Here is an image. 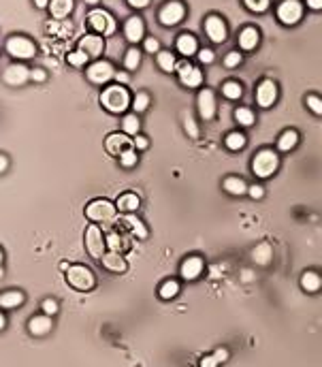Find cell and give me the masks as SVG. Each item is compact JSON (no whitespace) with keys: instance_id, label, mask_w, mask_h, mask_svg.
I'll use <instances>...</instances> for the list:
<instances>
[{"instance_id":"49","label":"cell","mask_w":322,"mask_h":367,"mask_svg":"<svg viewBox=\"0 0 322 367\" xmlns=\"http://www.w3.org/2000/svg\"><path fill=\"white\" fill-rule=\"evenodd\" d=\"M30 79H32V81H37V84H43V81L47 79L45 68H32V70H30Z\"/></svg>"},{"instance_id":"6","label":"cell","mask_w":322,"mask_h":367,"mask_svg":"<svg viewBox=\"0 0 322 367\" xmlns=\"http://www.w3.org/2000/svg\"><path fill=\"white\" fill-rule=\"evenodd\" d=\"M88 23L94 32L101 34V37H111L115 32V19L111 17V13H107L103 9H94L88 15Z\"/></svg>"},{"instance_id":"17","label":"cell","mask_w":322,"mask_h":367,"mask_svg":"<svg viewBox=\"0 0 322 367\" xmlns=\"http://www.w3.org/2000/svg\"><path fill=\"white\" fill-rule=\"evenodd\" d=\"M79 50L83 54H88L90 58H98L105 50V41L101 34H86V37L79 41Z\"/></svg>"},{"instance_id":"61","label":"cell","mask_w":322,"mask_h":367,"mask_svg":"<svg viewBox=\"0 0 322 367\" xmlns=\"http://www.w3.org/2000/svg\"><path fill=\"white\" fill-rule=\"evenodd\" d=\"M83 3H88V5H98L101 0H83Z\"/></svg>"},{"instance_id":"32","label":"cell","mask_w":322,"mask_h":367,"mask_svg":"<svg viewBox=\"0 0 322 367\" xmlns=\"http://www.w3.org/2000/svg\"><path fill=\"white\" fill-rule=\"evenodd\" d=\"M156 62H158L160 70H164V73H173V70H177V60H175V56L171 52L156 54Z\"/></svg>"},{"instance_id":"10","label":"cell","mask_w":322,"mask_h":367,"mask_svg":"<svg viewBox=\"0 0 322 367\" xmlns=\"http://www.w3.org/2000/svg\"><path fill=\"white\" fill-rule=\"evenodd\" d=\"M88 79L92 81V84H96V86H105V84H109V81L115 77V70L109 62H105V60H96L94 64L88 66Z\"/></svg>"},{"instance_id":"21","label":"cell","mask_w":322,"mask_h":367,"mask_svg":"<svg viewBox=\"0 0 322 367\" xmlns=\"http://www.w3.org/2000/svg\"><path fill=\"white\" fill-rule=\"evenodd\" d=\"M175 47H177V52H180L182 56H186V58L199 54V43H196V39L192 37V34H186V32L177 37Z\"/></svg>"},{"instance_id":"62","label":"cell","mask_w":322,"mask_h":367,"mask_svg":"<svg viewBox=\"0 0 322 367\" xmlns=\"http://www.w3.org/2000/svg\"><path fill=\"white\" fill-rule=\"evenodd\" d=\"M3 258H5V254H3V250H0V265H3Z\"/></svg>"},{"instance_id":"29","label":"cell","mask_w":322,"mask_h":367,"mask_svg":"<svg viewBox=\"0 0 322 367\" xmlns=\"http://www.w3.org/2000/svg\"><path fill=\"white\" fill-rule=\"evenodd\" d=\"M222 186H224V190H226V192H229V194H235V197H239V194L247 192V186H245V182L241 180V177H226Z\"/></svg>"},{"instance_id":"34","label":"cell","mask_w":322,"mask_h":367,"mask_svg":"<svg viewBox=\"0 0 322 367\" xmlns=\"http://www.w3.org/2000/svg\"><path fill=\"white\" fill-rule=\"evenodd\" d=\"M139 128H141V122H139V117H137L135 113L124 115V120H122V130H124V135H128V137H137V135H139Z\"/></svg>"},{"instance_id":"1","label":"cell","mask_w":322,"mask_h":367,"mask_svg":"<svg viewBox=\"0 0 322 367\" xmlns=\"http://www.w3.org/2000/svg\"><path fill=\"white\" fill-rule=\"evenodd\" d=\"M101 103H103V107L107 111H111V113H124L130 105H133V101H130V94L124 86H109V88H105L103 94H101Z\"/></svg>"},{"instance_id":"55","label":"cell","mask_w":322,"mask_h":367,"mask_svg":"<svg viewBox=\"0 0 322 367\" xmlns=\"http://www.w3.org/2000/svg\"><path fill=\"white\" fill-rule=\"evenodd\" d=\"M126 3L133 7V9H145L150 5V0H126Z\"/></svg>"},{"instance_id":"48","label":"cell","mask_w":322,"mask_h":367,"mask_svg":"<svg viewBox=\"0 0 322 367\" xmlns=\"http://www.w3.org/2000/svg\"><path fill=\"white\" fill-rule=\"evenodd\" d=\"M43 314H47V316L58 314V303L54 299H45L43 301Z\"/></svg>"},{"instance_id":"27","label":"cell","mask_w":322,"mask_h":367,"mask_svg":"<svg viewBox=\"0 0 322 367\" xmlns=\"http://www.w3.org/2000/svg\"><path fill=\"white\" fill-rule=\"evenodd\" d=\"M271 258H273V248L269 243H258L254 248V252H252V260L256 265H269L271 263Z\"/></svg>"},{"instance_id":"22","label":"cell","mask_w":322,"mask_h":367,"mask_svg":"<svg viewBox=\"0 0 322 367\" xmlns=\"http://www.w3.org/2000/svg\"><path fill=\"white\" fill-rule=\"evenodd\" d=\"M75 9L73 0H52L49 3V13L54 19H66Z\"/></svg>"},{"instance_id":"38","label":"cell","mask_w":322,"mask_h":367,"mask_svg":"<svg viewBox=\"0 0 322 367\" xmlns=\"http://www.w3.org/2000/svg\"><path fill=\"white\" fill-rule=\"evenodd\" d=\"M222 94L229 101H237V99H241V86L237 84V81H226L222 86Z\"/></svg>"},{"instance_id":"28","label":"cell","mask_w":322,"mask_h":367,"mask_svg":"<svg viewBox=\"0 0 322 367\" xmlns=\"http://www.w3.org/2000/svg\"><path fill=\"white\" fill-rule=\"evenodd\" d=\"M296 143H299V133L296 130H284L282 137L278 139V150L280 152H290L296 148Z\"/></svg>"},{"instance_id":"9","label":"cell","mask_w":322,"mask_h":367,"mask_svg":"<svg viewBox=\"0 0 322 367\" xmlns=\"http://www.w3.org/2000/svg\"><path fill=\"white\" fill-rule=\"evenodd\" d=\"M186 15V7L180 3V0H171V3H166L160 13H158V21L162 26H177Z\"/></svg>"},{"instance_id":"53","label":"cell","mask_w":322,"mask_h":367,"mask_svg":"<svg viewBox=\"0 0 322 367\" xmlns=\"http://www.w3.org/2000/svg\"><path fill=\"white\" fill-rule=\"evenodd\" d=\"M147 143H150V141H147L145 137H143V135H137V137H135V141H133L135 150H145V148H147Z\"/></svg>"},{"instance_id":"59","label":"cell","mask_w":322,"mask_h":367,"mask_svg":"<svg viewBox=\"0 0 322 367\" xmlns=\"http://www.w3.org/2000/svg\"><path fill=\"white\" fill-rule=\"evenodd\" d=\"M115 79L120 81V84H126V81H128V75H126V73H115Z\"/></svg>"},{"instance_id":"50","label":"cell","mask_w":322,"mask_h":367,"mask_svg":"<svg viewBox=\"0 0 322 367\" xmlns=\"http://www.w3.org/2000/svg\"><path fill=\"white\" fill-rule=\"evenodd\" d=\"M213 58H216V54H213L211 50H201V52H199V60H201L203 64H211Z\"/></svg>"},{"instance_id":"35","label":"cell","mask_w":322,"mask_h":367,"mask_svg":"<svg viewBox=\"0 0 322 367\" xmlns=\"http://www.w3.org/2000/svg\"><path fill=\"white\" fill-rule=\"evenodd\" d=\"M141 64V52L137 50V47H130V50L126 52L124 56V68L126 70H137Z\"/></svg>"},{"instance_id":"19","label":"cell","mask_w":322,"mask_h":367,"mask_svg":"<svg viewBox=\"0 0 322 367\" xmlns=\"http://www.w3.org/2000/svg\"><path fill=\"white\" fill-rule=\"evenodd\" d=\"M203 260L199 258V256H190V258H186L184 263H182V269H180V274H182V278L184 280H188V282H192V280H196L201 274H203Z\"/></svg>"},{"instance_id":"31","label":"cell","mask_w":322,"mask_h":367,"mask_svg":"<svg viewBox=\"0 0 322 367\" xmlns=\"http://www.w3.org/2000/svg\"><path fill=\"white\" fill-rule=\"evenodd\" d=\"M124 224L130 229V233L137 235L139 239H145V237H147V229H145V224H143L139 218H135L133 214H128V216L124 218Z\"/></svg>"},{"instance_id":"33","label":"cell","mask_w":322,"mask_h":367,"mask_svg":"<svg viewBox=\"0 0 322 367\" xmlns=\"http://www.w3.org/2000/svg\"><path fill=\"white\" fill-rule=\"evenodd\" d=\"M158 295H160V299L169 301V299H173V297H177V295H180V284H177L175 280H166V282L160 284Z\"/></svg>"},{"instance_id":"15","label":"cell","mask_w":322,"mask_h":367,"mask_svg":"<svg viewBox=\"0 0 322 367\" xmlns=\"http://www.w3.org/2000/svg\"><path fill=\"white\" fill-rule=\"evenodd\" d=\"M130 145H133V141H130V137L124 133H113L105 139V150L109 154H113V156H122Z\"/></svg>"},{"instance_id":"8","label":"cell","mask_w":322,"mask_h":367,"mask_svg":"<svg viewBox=\"0 0 322 367\" xmlns=\"http://www.w3.org/2000/svg\"><path fill=\"white\" fill-rule=\"evenodd\" d=\"M86 248H88V254L96 260H103V256L107 254L105 248H107V241H105V235L101 231V227L96 224H90L86 229Z\"/></svg>"},{"instance_id":"20","label":"cell","mask_w":322,"mask_h":367,"mask_svg":"<svg viewBox=\"0 0 322 367\" xmlns=\"http://www.w3.org/2000/svg\"><path fill=\"white\" fill-rule=\"evenodd\" d=\"M52 329H54L52 316H47V314L32 316V318H30V323H28V331H30L32 335H47Z\"/></svg>"},{"instance_id":"25","label":"cell","mask_w":322,"mask_h":367,"mask_svg":"<svg viewBox=\"0 0 322 367\" xmlns=\"http://www.w3.org/2000/svg\"><path fill=\"white\" fill-rule=\"evenodd\" d=\"M139 205H141V201H139V197L135 192H124L120 199H117L115 207L120 211H124V214H135V211L139 209Z\"/></svg>"},{"instance_id":"58","label":"cell","mask_w":322,"mask_h":367,"mask_svg":"<svg viewBox=\"0 0 322 367\" xmlns=\"http://www.w3.org/2000/svg\"><path fill=\"white\" fill-rule=\"evenodd\" d=\"M32 3L37 5V9H47V7H49L52 0H32Z\"/></svg>"},{"instance_id":"30","label":"cell","mask_w":322,"mask_h":367,"mask_svg":"<svg viewBox=\"0 0 322 367\" xmlns=\"http://www.w3.org/2000/svg\"><path fill=\"white\" fill-rule=\"evenodd\" d=\"M301 286L307 292H316L322 286V280H320V276L316 274V271H305V274L301 276Z\"/></svg>"},{"instance_id":"26","label":"cell","mask_w":322,"mask_h":367,"mask_svg":"<svg viewBox=\"0 0 322 367\" xmlns=\"http://www.w3.org/2000/svg\"><path fill=\"white\" fill-rule=\"evenodd\" d=\"M21 303H23V292L19 290H7L0 295V307L3 310H15Z\"/></svg>"},{"instance_id":"7","label":"cell","mask_w":322,"mask_h":367,"mask_svg":"<svg viewBox=\"0 0 322 367\" xmlns=\"http://www.w3.org/2000/svg\"><path fill=\"white\" fill-rule=\"evenodd\" d=\"M276 15L284 26H294V23H299L303 17V5L299 0H282L278 5Z\"/></svg>"},{"instance_id":"4","label":"cell","mask_w":322,"mask_h":367,"mask_svg":"<svg viewBox=\"0 0 322 367\" xmlns=\"http://www.w3.org/2000/svg\"><path fill=\"white\" fill-rule=\"evenodd\" d=\"M86 218L92 220L94 224L101 222V224H109L115 220V205L111 201H105V199H98V201H92V203L86 207Z\"/></svg>"},{"instance_id":"46","label":"cell","mask_w":322,"mask_h":367,"mask_svg":"<svg viewBox=\"0 0 322 367\" xmlns=\"http://www.w3.org/2000/svg\"><path fill=\"white\" fill-rule=\"evenodd\" d=\"M239 64H241V54H237V52L226 54V58H224V66L226 68H235V66H239Z\"/></svg>"},{"instance_id":"56","label":"cell","mask_w":322,"mask_h":367,"mask_svg":"<svg viewBox=\"0 0 322 367\" xmlns=\"http://www.w3.org/2000/svg\"><path fill=\"white\" fill-rule=\"evenodd\" d=\"M305 5L312 11H322V0H305Z\"/></svg>"},{"instance_id":"14","label":"cell","mask_w":322,"mask_h":367,"mask_svg":"<svg viewBox=\"0 0 322 367\" xmlns=\"http://www.w3.org/2000/svg\"><path fill=\"white\" fill-rule=\"evenodd\" d=\"M3 79H5L7 86H13V88L15 86H23L30 79V68L23 66V64H11V66L5 68Z\"/></svg>"},{"instance_id":"41","label":"cell","mask_w":322,"mask_h":367,"mask_svg":"<svg viewBox=\"0 0 322 367\" xmlns=\"http://www.w3.org/2000/svg\"><path fill=\"white\" fill-rule=\"evenodd\" d=\"M243 5L254 13H265L269 9V0H243Z\"/></svg>"},{"instance_id":"18","label":"cell","mask_w":322,"mask_h":367,"mask_svg":"<svg viewBox=\"0 0 322 367\" xmlns=\"http://www.w3.org/2000/svg\"><path fill=\"white\" fill-rule=\"evenodd\" d=\"M199 115L203 120H211L216 115V96H213L211 90L199 92Z\"/></svg>"},{"instance_id":"40","label":"cell","mask_w":322,"mask_h":367,"mask_svg":"<svg viewBox=\"0 0 322 367\" xmlns=\"http://www.w3.org/2000/svg\"><path fill=\"white\" fill-rule=\"evenodd\" d=\"M88 60H90V56H88V54H83L81 50L70 52V54L66 56V62H68L70 66H75V68H81L83 64H88Z\"/></svg>"},{"instance_id":"43","label":"cell","mask_w":322,"mask_h":367,"mask_svg":"<svg viewBox=\"0 0 322 367\" xmlns=\"http://www.w3.org/2000/svg\"><path fill=\"white\" fill-rule=\"evenodd\" d=\"M137 160H139V158H137V152H135L133 148H128V150H126V152L122 154V156H120V162H122V167H126V169L135 167V164H137Z\"/></svg>"},{"instance_id":"11","label":"cell","mask_w":322,"mask_h":367,"mask_svg":"<svg viewBox=\"0 0 322 367\" xmlns=\"http://www.w3.org/2000/svg\"><path fill=\"white\" fill-rule=\"evenodd\" d=\"M276 101H278V86H276V81H271V79L260 81L258 88H256V103H258V107L269 109Z\"/></svg>"},{"instance_id":"23","label":"cell","mask_w":322,"mask_h":367,"mask_svg":"<svg viewBox=\"0 0 322 367\" xmlns=\"http://www.w3.org/2000/svg\"><path fill=\"white\" fill-rule=\"evenodd\" d=\"M101 263L105 265V269L113 271V274H124L126 271V260H124V256L120 252H107Z\"/></svg>"},{"instance_id":"51","label":"cell","mask_w":322,"mask_h":367,"mask_svg":"<svg viewBox=\"0 0 322 367\" xmlns=\"http://www.w3.org/2000/svg\"><path fill=\"white\" fill-rule=\"evenodd\" d=\"M218 359L213 357V354H207V357H203L201 359V367H218Z\"/></svg>"},{"instance_id":"52","label":"cell","mask_w":322,"mask_h":367,"mask_svg":"<svg viewBox=\"0 0 322 367\" xmlns=\"http://www.w3.org/2000/svg\"><path fill=\"white\" fill-rule=\"evenodd\" d=\"M247 192H250V197H252V199H262V194H265V190H262V186H258V184L250 186V188H247Z\"/></svg>"},{"instance_id":"3","label":"cell","mask_w":322,"mask_h":367,"mask_svg":"<svg viewBox=\"0 0 322 367\" xmlns=\"http://www.w3.org/2000/svg\"><path fill=\"white\" fill-rule=\"evenodd\" d=\"M5 50L11 58H15V60H30V58H34V54H37V45H34L28 37L13 34V37L7 39Z\"/></svg>"},{"instance_id":"60","label":"cell","mask_w":322,"mask_h":367,"mask_svg":"<svg viewBox=\"0 0 322 367\" xmlns=\"http://www.w3.org/2000/svg\"><path fill=\"white\" fill-rule=\"evenodd\" d=\"M5 327H7V318H5V314H3V312H0V331H3Z\"/></svg>"},{"instance_id":"57","label":"cell","mask_w":322,"mask_h":367,"mask_svg":"<svg viewBox=\"0 0 322 367\" xmlns=\"http://www.w3.org/2000/svg\"><path fill=\"white\" fill-rule=\"evenodd\" d=\"M9 169V158L7 156H3V154H0V173H5Z\"/></svg>"},{"instance_id":"24","label":"cell","mask_w":322,"mask_h":367,"mask_svg":"<svg viewBox=\"0 0 322 367\" xmlns=\"http://www.w3.org/2000/svg\"><path fill=\"white\" fill-rule=\"evenodd\" d=\"M258 39H260L258 30L252 28V26H247V28H243L239 32V47H241V50H245V52H252V50H256Z\"/></svg>"},{"instance_id":"16","label":"cell","mask_w":322,"mask_h":367,"mask_svg":"<svg viewBox=\"0 0 322 367\" xmlns=\"http://www.w3.org/2000/svg\"><path fill=\"white\" fill-rule=\"evenodd\" d=\"M205 32H207V37L213 41V43H224L226 41V23L222 21V17L218 15H209L205 19Z\"/></svg>"},{"instance_id":"12","label":"cell","mask_w":322,"mask_h":367,"mask_svg":"<svg viewBox=\"0 0 322 367\" xmlns=\"http://www.w3.org/2000/svg\"><path fill=\"white\" fill-rule=\"evenodd\" d=\"M124 37L128 43L137 45L139 41H145V23L139 15H133L128 17L126 23H124Z\"/></svg>"},{"instance_id":"45","label":"cell","mask_w":322,"mask_h":367,"mask_svg":"<svg viewBox=\"0 0 322 367\" xmlns=\"http://www.w3.org/2000/svg\"><path fill=\"white\" fill-rule=\"evenodd\" d=\"M184 128H186V133L192 137V139H196L199 137V128H196V122L192 120V115H184Z\"/></svg>"},{"instance_id":"37","label":"cell","mask_w":322,"mask_h":367,"mask_svg":"<svg viewBox=\"0 0 322 367\" xmlns=\"http://www.w3.org/2000/svg\"><path fill=\"white\" fill-rule=\"evenodd\" d=\"M235 120H237V124H241V126H252L254 124V113H252V109H247V107H239L235 111Z\"/></svg>"},{"instance_id":"44","label":"cell","mask_w":322,"mask_h":367,"mask_svg":"<svg viewBox=\"0 0 322 367\" xmlns=\"http://www.w3.org/2000/svg\"><path fill=\"white\" fill-rule=\"evenodd\" d=\"M305 105L309 107V111L316 113V115H322V99L316 96V94H309V96L305 99Z\"/></svg>"},{"instance_id":"42","label":"cell","mask_w":322,"mask_h":367,"mask_svg":"<svg viewBox=\"0 0 322 367\" xmlns=\"http://www.w3.org/2000/svg\"><path fill=\"white\" fill-rule=\"evenodd\" d=\"M105 241L109 246V252H120L122 250V239L117 233H107L105 235Z\"/></svg>"},{"instance_id":"13","label":"cell","mask_w":322,"mask_h":367,"mask_svg":"<svg viewBox=\"0 0 322 367\" xmlns=\"http://www.w3.org/2000/svg\"><path fill=\"white\" fill-rule=\"evenodd\" d=\"M177 75H180V81L186 88H199L203 84V73L196 66L188 64V62L177 64Z\"/></svg>"},{"instance_id":"63","label":"cell","mask_w":322,"mask_h":367,"mask_svg":"<svg viewBox=\"0 0 322 367\" xmlns=\"http://www.w3.org/2000/svg\"><path fill=\"white\" fill-rule=\"evenodd\" d=\"M3 276H5V271H3V267H0V278H3Z\"/></svg>"},{"instance_id":"54","label":"cell","mask_w":322,"mask_h":367,"mask_svg":"<svg viewBox=\"0 0 322 367\" xmlns=\"http://www.w3.org/2000/svg\"><path fill=\"white\" fill-rule=\"evenodd\" d=\"M213 357L218 359V363H224L226 359H229V350H226V348H218L216 352H213Z\"/></svg>"},{"instance_id":"2","label":"cell","mask_w":322,"mask_h":367,"mask_svg":"<svg viewBox=\"0 0 322 367\" xmlns=\"http://www.w3.org/2000/svg\"><path fill=\"white\" fill-rule=\"evenodd\" d=\"M278 167H280V158H278V154L273 150H260L254 156V160H252V173L256 177H260V180L271 177L273 173L278 171Z\"/></svg>"},{"instance_id":"5","label":"cell","mask_w":322,"mask_h":367,"mask_svg":"<svg viewBox=\"0 0 322 367\" xmlns=\"http://www.w3.org/2000/svg\"><path fill=\"white\" fill-rule=\"evenodd\" d=\"M66 280H68L70 286L77 288V290H92L94 282H96L94 274L86 265H70L66 269Z\"/></svg>"},{"instance_id":"36","label":"cell","mask_w":322,"mask_h":367,"mask_svg":"<svg viewBox=\"0 0 322 367\" xmlns=\"http://www.w3.org/2000/svg\"><path fill=\"white\" fill-rule=\"evenodd\" d=\"M224 143H226V148H229V150L239 152L245 145V137H243V133H231V135H226Z\"/></svg>"},{"instance_id":"39","label":"cell","mask_w":322,"mask_h":367,"mask_svg":"<svg viewBox=\"0 0 322 367\" xmlns=\"http://www.w3.org/2000/svg\"><path fill=\"white\" fill-rule=\"evenodd\" d=\"M147 107H150V94H147V92L135 94V99H133V111H135V113H143Z\"/></svg>"},{"instance_id":"47","label":"cell","mask_w":322,"mask_h":367,"mask_svg":"<svg viewBox=\"0 0 322 367\" xmlns=\"http://www.w3.org/2000/svg\"><path fill=\"white\" fill-rule=\"evenodd\" d=\"M143 47H145L147 54H160V43H158V39H154V37H147L145 41H143Z\"/></svg>"}]
</instances>
